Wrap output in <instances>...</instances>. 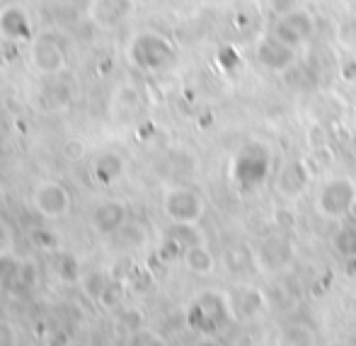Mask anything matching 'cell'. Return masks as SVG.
<instances>
[{"label": "cell", "mask_w": 356, "mask_h": 346, "mask_svg": "<svg viewBox=\"0 0 356 346\" xmlns=\"http://www.w3.org/2000/svg\"><path fill=\"white\" fill-rule=\"evenodd\" d=\"M272 172V150L262 140H248L233 160V177L240 187L254 189Z\"/></svg>", "instance_id": "obj_1"}, {"label": "cell", "mask_w": 356, "mask_h": 346, "mask_svg": "<svg viewBox=\"0 0 356 346\" xmlns=\"http://www.w3.org/2000/svg\"><path fill=\"white\" fill-rule=\"evenodd\" d=\"M356 199V182L349 177H334L320 187L318 199H315V211H318L323 218L337 220L349 215Z\"/></svg>", "instance_id": "obj_2"}, {"label": "cell", "mask_w": 356, "mask_h": 346, "mask_svg": "<svg viewBox=\"0 0 356 346\" xmlns=\"http://www.w3.org/2000/svg\"><path fill=\"white\" fill-rule=\"evenodd\" d=\"M254 56L262 63L267 70L272 73H286L296 66L298 61V53H296L293 47H286L279 39H274L272 34H264L257 42V49H254Z\"/></svg>", "instance_id": "obj_3"}, {"label": "cell", "mask_w": 356, "mask_h": 346, "mask_svg": "<svg viewBox=\"0 0 356 346\" xmlns=\"http://www.w3.org/2000/svg\"><path fill=\"white\" fill-rule=\"evenodd\" d=\"M194 315H197V320L202 322L199 324L202 332H207V334L216 332L225 320L238 318V315H235L233 303L225 300V298H220L218 293H204L202 298L197 300V310H194Z\"/></svg>", "instance_id": "obj_4"}, {"label": "cell", "mask_w": 356, "mask_h": 346, "mask_svg": "<svg viewBox=\"0 0 356 346\" xmlns=\"http://www.w3.org/2000/svg\"><path fill=\"white\" fill-rule=\"evenodd\" d=\"M165 211L175 223H197L204 213V201L192 189H175L165 197Z\"/></svg>", "instance_id": "obj_5"}, {"label": "cell", "mask_w": 356, "mask_h": 346, "mask_svg": "<svg viewBox=\"0 0 356 346\" xmlns=\"http://www.w3.org/2000/svg\"><path fill=\"white\" fill-rule=\"evenodd\" d=\"M310 179H313V172L310 167L303 163V160H291L286 163L277 174V189L279 194L286 199H296L308 189Z\"/></svg>", "instance_id": "obj_6"}, {"label": "cell", "mask_w": 356, "mask_h": 346, "mask_svg": "<svg viewBox=\"0 0 356 346\" xmlns=\"http://www.w3.org/2000/svg\"><path fill=\"white\" fill-rule=\"evenodd\" d=\"M184 264L192 274H199V277H209V274L216 272V257L209 252L204 245H192L184 252Z\"/></svg>", "instance_id": "obj_7"}, {"label": "cell", "mask_w": 356, "mask_h": 346, "mask_svg": "<svg viewBox=\"0 0 356 346\" xmlns=\"http://www.w3.org/2000/svg\"><path fill=\"white\" fill-rule=\"evenodd\" d=\"M282 22L286 24V27H291L296 34H298L303 42H308L310 37H313V32H315V17L308 13L305 8H296V10H291V13H286L282 15Z\"/></svg>", "instance_id": "obj_8"}, {"label": "cell", "mask_w": 356, "mask_h": 346, "mask_svg": "<svg viewBox=\"0 0 356 346\" xmlns=\"http://www.w3.org/2000/svg\"><path fill=\"white\" fill-rule=\"evenodd\" d=\"M264 305H267V300H264L262 290H257L254 286H248V288L240 290L238 298H235V315H238V310H240V313L248 315V318H254V315L262 313Z\"/></svg>", "instance_id": "obj_9"}, {"label": "cell", "mask_w": 356, "mask_h": 346, "mask_svg": "<svg viewBox=\"0 0 356 346\" xmlns=\"http://www.w3.org/2000/svg\"><path fill=\"white\" fill-rule=\"evenodd\" d=\"M332 247L339 257L344 259H356V223H347L334 233Z\"/></svg>", "instance_id": "obj_10"}, {"label": "cell", "mask_w": 356, "mask_h": 346, "mask_svg": "<svg viewBox=\"0 0 356 346\" xmlns=\"http://www.w3.org/2000/svg\"><path fill=\"white\" fill-rule=\"evenodd\" d=\"M37 201L47 213H63L66 211V194L61 187H44Z\"/></svg>", "instance_id": "obj_11"}, {"label": "cell", "mask_w": 356, "mask_h": 346, "mask_svg": "<svg viewBox=\"0 0 356 346\" xmlns=\"http://www.w3.org/2000/svg\"><path fill=\"white\" fill-rule=\"evenodd\" d=\"M334 39L342 49L347 51H354L356 49V15H347L337 22V32H334Z\"/></svg>", "instance_id": "obj_12"}, {"label": "cell", "mask_w": 356, "mask_h": 346, "mask_svg": "<svg viewBox=\"0 0 356 346\" xmlns=\"http://www.w3.org/2000/svg\"><path fill=\"white\" fill-rule=\"evenodd\" d=\"M282 346H313V334L300 324H291L282 334Z\"/></svg>", "instance_id": "obj_13"}, {"label": "cell", "mask_w": 356, "mask_h": 346, "mask_svg": "<svg viewBox=\"0 0 356 346\" xmlns=\"http://www.w3.org/2000/svg\"><path fill=\"white\" fill-rule=\"evenodd\" d=\"M97 223H99V228L102 230H112V228H117L119 225V220L124 218V211L119 204H109V206H102L97 211Z\"/></svg>", "instance_id": "obj_14"}, {"label": "cell", "mask_w": 356, "mask_h": 346, "mask_svg": "<svg viewBox=\"0 0 356 346\" xmlns=\"http://www.w3.org/2000/svg\"><path fill=\"white\" fill-rule=\"evenodd\" d=\"M269 34H272L274 39H279V42H282V44H286V47L298 49L300 44H303V39H300L298 34H296L291 27H286V24L282 22V19H277V22H274V27L269 29Z\"/></svg>", "instance_id": "obj_15"}, {"label": "cell", "mask_w": 356, "mask_h": 346, "mask_svg": "<svg viewBox=\"0 0 356 346\" xmlns=\"http://www.w3.org/2000/svg\"><path fill=\"white\" fill-rule=\"evenodd\" d=\"M119 322H122V327H127L129 332H136V329H141V318H138L136 310H127V313H122Z\"/></svg>", "instance_id": "obj_16"}, {"label": "cell", "mask_w": 356, "mask_h": 346, "mask_svg": "<svg viewBox=\"0 0 356 346\" xmlns=\"http://www.w3.org/2000/svg\"><path fill=\"white\" fill-rule=\"evenodd\" d=\"M274 223H277V228H284V230H291L296 225L293 220V213L286 208H279L277 213H274Z\"/></svg>", "instance_id": "obj_17"}, {"label": "cell", "mask_w": 356, "mask_h": 346, "mask_svg": "<svg viewBox=\"0 0 356 346\" xmlns=\"http://www.w3.org/2000/svg\"><path fill=\"white\" fill-rule=\"evenodd\" d=\"M17 344V334L8 322H0V346H15Z\"/></svg>", "instance_id": "obj_18"}, {"label": "cell", "mask_w": 356, "mask_h": 346, "mask_svg": "<svg viewBox=\"0 0 356 346\" xmlns=\"http://www.w3.org/2000/svg\"><path fill=\"white\" fill-rule=\"evenodd\" d=\"M296 8H300L298 0H272V10L279 15V17L286 13H291V10H296Z\"/></svg>", "instance_id": "obj_19"}, {"label": "cell", "mask_w": 356, "mask_h": 346, "mask_svg": "<svg viewBox=\"0 0 356 346\" xmlns=\"http://www.w3.org/2000/svg\"><path fill=\"white\" fill-rule=\"evenodd\" d=\"M47 346H71V339H68V334L56 332V334H51V339H49Z\"/></svg>", "instance_id": "obj_20"}, {"label": "cell", "mask_w": 356, "mask_h": 346, "mask_svg": "<svg viewBox=\"0 0 356 346\" xmlns=\"http://www.w3.org/2000/svg\"><path fill=\"white\" fill-rule=\"evenodd\" d=\"M104 295H107V298H104V305H107V308H112V305H117V300H119L117 290L107 288V290H104Z\"/></svg>", "instance_id": "obj_21"}, {"label": "cell", "mask_w": 356, "mask_h": 346, "mask_svg": "<svg viewBox=\"0 0 356 346\" xmlns=\"http://www.w3.org/2000/svg\"><path fill=\"white\" fill-rule=\"evenodd\" d=\"M194 346H223V344H218L216 339H211V337H207V339H202L199 344H194Z\"/></svg>", "instance_id": "obj_22"}, {"label": "cell", "mask_w": 356, "mask_h": 346, "mask_svg": "<svg viewBox=\"0 0 356 346\" xmlns=\"http://www.w3.org/2000/svg\"><path fill=\"white\" fill-rule=\"evenodd\" d=\"M148 346H168V342H165L163 337H158V334H155L153 339H150V344Z\"/></svg>", "instance_id": "obj_23"}, {"label": "cell", "mask_w": 356, "mask_h": 346, "mask_svg": "<svg viewBox=\"0 0 356 346\" xmlns=\"http://www.w3.org/2000/svg\"><path fill=\"white\" fill-rule=\"evenodd\" d=\"M349 218L356 223V199H354V204H352V208H349Z\"/></svg>", "instance_id": "obj_24"}, {"label": "cell", "mask_w": 356, "mask_h": 346, "mask_svg": "<svg viewBox=\"0 0 356 346\" xmlns=\"http://www.w3.org/2000/svg\"><path fill=\"white\" fill-rule=\"evenodd\" d=\"M330 346H356L352 342H337V344H330Z\"/></svg>", "instance_id": "obj_25"}]
</instances>
